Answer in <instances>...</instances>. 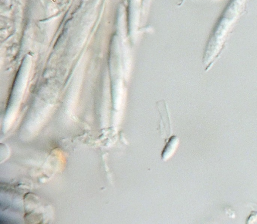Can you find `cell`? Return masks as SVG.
<instances>
[{
  "mask_svg": "<svg viewBox=\"0 0 257 224\" xmlns=\"http://www.w3.org/2000/svg\"><path fill=\"white\" fill-rule=\"evenodd\" d=\"M247 0H229L219 18L207 44L205 59L209 61L221 51L237 21L243 14Z\"/></svg>",
  "mask_w": 257,
  "mask_h": 224,
  "instance_id": "1",
  "label": "cell"
},
{
  "mask_svg": "<svg viewBox=\"0 0 257 224\" xmlns=\"http://www.w3.org/2000/svg\"><path fill=\"white\" fill-rule=\"evenodd\" d=\"M177 144V140L176 138L174 136L170 139L168 144L166 145L163 153L162 157L163 158H167L171 155V153L174 151L176 145Z\"/></svg>",
  "mask_w": 257,
  "mask_h": 224,
  "instance_id": "2",
  "label": "cell"
}]
</instances>
